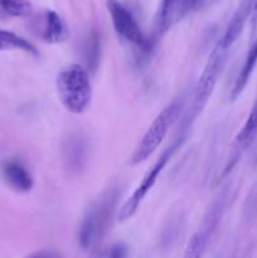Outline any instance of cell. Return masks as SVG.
<instances>
[{
  "label": "cell",
  "instance_id": "cell-6",
  "mask_svg": "<svg viewBox=\"0 0 257 258\" xmlns=\"http://www.w3.org/2000/svg\"><path fill=\"white\" fill-rule=\"evenodd\" d=\"M227 198H228V190L224 189L212 202L211 206L207 209V213L204 214V218L199 226L198 231L193 234L188 246H186L185 257L197 258L204 253L212 236L214 234L219 222H221L224 211H226Z\"/></svg>",
  "mask_w": 257,
  "mask_h": 258
},
{
  "label": "cell",
  "instance_id": "cell-9",
  "mask_svg": "<svg viewBox=\"0 0 257 258\" xmlns=\"http://www.w3.org/2000/svg\"><path fill=\"white\" fill-rule=\"evenodd\" d=\"M251 9L252 0H243V2L241 3L238 9L236 10V13H234L233 17H232L231 22L227 25L223 35H222L221 39L218 40L219 45H221L222 48L229 49V48L236 43V40L238 39L242 30H243L247 19H248V17L251 15Z\"/></svg>",
  "mask_w": 257,
  "mask_h": 258
},
{
  "label": "cell",
  "instance_id": "cell-14",
  "mask_svg": "<svg viewBox=\"0 0 257 258\" xmlns=\"http://www.w3.org/2000/svg\"><path fill=\"white\" fill-rule=\"evenodd\" d=\"M0 50H23L38 55V49L20 35L9 30L0 29Z\"/></svg>",
  "mask_w": 257,
  "mask_h": 258
},
{
  "label": "cell",
  "instance_id": "cell-10",
  "mask_svg": "<svg viewBox=\"0 0 257 258\" xmlns=\"http://www.w3.org/2000/svg\"><path fill=\"white\" fill-rule=\"evenodd\" d=\"M40 35L49 44H59L70 38V28L58 13L49 10L44 15Z\"/></svg>",
  "mask_w": 257,
  "mask_h": 258
},
{
  "label": "cell",
  "instance_id": "cell-8",
  "mask_svg": "<svg viewBox=\"0 0 257 258\" xmlns=\"http://www.w3.org/2000/svg\"><path fill=\"white\" fill-rule=\"evenodd\" d=\"M62 150L63 160L68 170L78 173L85 168L88 154V143L86 136L80 133L71 134L66 139Z\"/></svg>",
  "mask_w": 257,
  "mask_h": 258
},
{
  "label": "cell",
  "instance_id": "cell-11",
  "mask_svg": "<svg viewBox=\"0 0 257 258\" xmlns=\"http://www.w3.org/2000/svg\"><path fill=\"white\" fill-rule=\"evenodd\" d=\"M3 176L5 181L18 191H29L34 185L32 175L19 161L10 160L3 165Z\"/></svg>",
  "mask_w": 257,
  "mask_h": 258
},
{
  "label": "cell",
  "instance_id": "cell-1",
  "mask_svg": "<svg viewBox=\"0 0 257 258\" xmlns=\"http://www.w3.org/2000/svg\"><path fill=\"white\" fill-rule=\"evenodd\" d=\"M118 197V189L110 188L88 207L78 229V241L83 249L95 247L107 233L117 208Z\"/></svg>",
  "mask_w": 257,
  "mask_h": 258
},
{
  "label": "cell",
  "instance_id": "cell-19",
  "mask_svg": "<svg viewBox=\"0 0 257 258\" xmlns=\"http://www.w3.org/2000/svg\"><path fill=\"white\" fill-rule=\"evenodd\" d=\"M198 2L199 0H180V3H179L178 5V9H176V12H178V17L181 18L183 15H185L186 13L190 12V10L198 4Z\"/></svg>",
  "mask_w": 257,
  "mask_h": 258
},
{
  "label": "cell",
  "instance_id": "cell-15",
  "mask_svg": "<svg viewBox=\"0 0 257 258\" xmlns=\"http://www.w3.org/2000/svg\"><path fill=\"white\" fill-rule=\"evenodd\" d=\"M180 0H160L155 17V25L158 33L163 34L170 28L171 19L175 14Z\"/></svg>",
  "mask_w": 257,
  "mask_h": 258
},
{
  "label": "cell",
  "instance_id": "cell-17",
  "mask_svg": "<svg viewBox=\"0 0 257 258\" xmlns=\"http://www.w3.org/2000/svg\"><path fill=\"white\" fill-rule=\"evenodd\" d=\"M98 58H100V38L97 33L92 32L86 44V62L88 70L95 71L97 68Z\"/></svg>",
  "mask_w": 257,
  "mask_h": 258
},
{
  "label": "cell",
  "instance_id": "cell-18",
  "mask_svg": "<svg viewBox=\"0 0 257 258\" xmlns=\"http://www.w3.org/2000/svg\"><path fill=\"white\" fill-rule=\"evenodd\" d=\"M127 254V249L126 246H123L122 243H116L113 246L110 247V251L107 249V252L105 253L106 257H113V258H120L125 257Z\"/></svg>",
  "mask_w": 257,
  "mask_h": 258
},
{
  "label": "cell",
  "instance_id": "cell-16",
  "mask_svg": "<svg viewBox=\"0 0 257 258\" xmlns=\"http://www.w3.org/2000/svg\"><path fill=\"white\" fill-rule=\"evenodd\" d=\"M0 8L13 17H27L32 13V4L28 0H0Z\"/></svg>",
  "mask_w": 257,
  "mask_h": 258
},
{
  "label": "cell",
  "instance_id": "cell-2",
  "mask_svg": "<svg viewBox=\"0 0 257 258\" xmlns=\"http://www.w3.org/2000/svg\"><path fill=\"white\" fill-rule=\"evenodd\" d=\"M227 52H228V49L222 48L219 43L217 42L216 47L211 52L208 60L204 66V70L202 72L201 77H199L198 83H197L190 106H189L188 111H186L183 120H181L180 128L178 130L179 135L186 136V133L190 128V126L193 125V122L197 120L198 115L202 112L204 106L207 105L208 100L211 98L214 87L217 85V81H218L219 76H221L222 71L224 68V64H226Z\"/></svg>",
  "mask_w": 257,
  "mask_h": 258
},
{
  "label": "cell",
  "instance_id": "cell-7",
  "mask_svg": "<svg viewBox=\"0 0 257 258\" xmlns=\"http://www.w3.org/2000/svg\"><path fill=\"white\" fill-rule=\"evenodd\" d=\"M106 7L111 15L113 29L122 39L143 50L150 49V39L143 32L133 13L122 3L118 0H106Z\"/></svg>",
  "mask_w": 257,
  "mask_h": 258
},
{
  "label": "cell",
  "instance_id": "cell-3",
  "mask_svg": "<svg viewBox=\"0 0 257 258\" xmlns=\"http://www.w3.org/2000/svg\"><path fill=\"white\" fill-rule=\"evenodd\" d=\"M58 98L70 112L80 115L87 111L92 98L90 76L80 64H70L63 68L55 80Z\"/></svg>",
  "mask_w": 257,
  "mask_h": 258
},
{
  "label": "cell",
  "instance_id": "cell-5",
  "mask_svg": "<svg viewBox=\"0 0 257 258\" xmlns=\"http://www.w3.org/2000/svg\"><path fill=\"white\" fill-rule=\"evenodd\" d=\"M181 106H183V102L175 101V102L166 106L154 118L151 125L149 126L148 130L145 131L144 136L141 138L139 145L136 146L135 153L133 154V158H131V164L133 165H139V164L144 163L146 159L150 158L155 153L156 149L161 145V143L165 139L169 128L171 127L173 122L175 121Z\"/></svg>",
  "mask_w": 257,
  "mask_h": 258
},
{
  "label": "cell",
  "instance_id": "cell-20",
  "mask_svg": "<svg viewBox=\"0 0 257 258\" xmlns=\"http://www.w3.org/2000/svg\"><path fill=\"white\" fill-rule=\"evenodd\" d=\"M252 22H257V0H252V9H251Z\"/></svg>",
  "mask_w": 257,
  "mask_h": 258
},
{
  "label": "cell",
  "instance_id": "cell-4",
  "mask_svg": "<svg viewBox=\"0 0 257 258\" xmlns=\"http://www.w3.org/2000/svg\"><path fill=\"white\" fill-rule=\"evenodd\" d=\"M185 141V136L183 135H176L174 139L173 143L165 149V150L161 153V155L159 156L158 160L153 164L150 169L145 173V175L141 179L140 184L136 186V189L134 190V193L128 197L127 201L121 206V208L117 212V219L120 222H125L127 219H130L134 214L138 212V209L140 208L141 203L145 199L146 194L151 190L154 185H155L156 180L160 176V174L163 173L164 168L166 166V164L170 161V159L173 158L174 153L183 145V143Z\"/></svg>",
  "mask_w": 257,
  "mask_h": 258
},
{
  "label": "cell",
  "instance_id": "cell-21",
  "mask_svg": "<svg viewBox=\"0 0 257 258\" xmlns=\"http://www.w3.org/2000/svg\"><path fill=\"white\" fill-rule=\"evenodd\" d=\"M40 254H43V253H34V254H33V256H38V257H39ZM44 256L49 257V256H57V254H52V253H47V254H45V253H44Z\"/></svg>",
  "mask_w": 257,
  "mask_h": 258
},
{
  "label": "cell",
  "instance_id": "cell-13",
  "mask_svg": "<svg viewBox=\"0 0 257 258\" xmlns=\"http://www.w3.org/2000/svg\"><path fill=\"white\" fill-rule=\"evenodd\" d=\"M257 136V100L253 103L249 112L248 117H247L246 122H244L243 127L238 133L236 138V149H238L237 155L239 156V151L244 150L248 148Z\"/></svg>",
  "mask_w": 257,
  "mask_h": 258
},
{
  "label": "cell",
  "instance_id": "cell-12",
  "mask_svg": "<svg viewBox=\"0 0 257 258\" xmlns=\"http://www.w3.org/2000/svg\"><path fill=\"white\" fill-rule=\"evenodd\" d=\"M257 64V39L254 40L253 44L249 48L248 53L246 55V59H244L243 64H242L241 70H239L238 76H237V80L234 82L233 88H232L231 92V98L232 101L237 100L239 97L243 90L246 88L247 83H248L249 78H251L252 72H253L254 67Z\"/></svg>",
  "mask_w": 257,
  "mask_h": 258
}]
</instances>
